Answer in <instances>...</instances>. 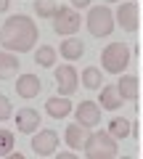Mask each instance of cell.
Here are the masks:
<instances>
[{
  "label": "cell",
  "mask_w": 143,
  "mask_h": 159,
  "mask_svg": "<svg viewBox=\"0 0 143 159\" xmlns=\"http://www.w3.org/2000/svg\"><path fill=\"white\" fill-rule=\"evenodd\" d=\"M40 32H37V24L32 21L24 13H16V16L6 19L3 27H0V45L11 53H27L34 48Z\"/></svg>",
  "instance_id": "cell-1"
},
{
  "label": "cell",
  "mask_w": 143,
  "mask_h": 159,
  "mask_svg": "<svg viewBox=\"0 0 143 159\" xmlns=\"http://www.w3.org/2000/svg\"><path fill=\"white\" fill-rule=\"evenodd\" d=\"M85 157L87 159H114L117 143L111 133H90L85 141Z\"/></svg>",
  "instance_id": "cell-2"
},
{
  "label": "cell",
  "mask_w": 143,
  "mask_h": 159,
  "mask_svg": "<svg viewBox=\"0 0 143 159\" xmlns=\"http://www.w3.org/2000/svg\"><path fill=\"white\" fill-rule=\"evenodd\" d=\"M85 24H87L93 37H109L114 32V11L109 6H96V8L87 11Z\"/></svg>",
  "instance_id": "cell-3"
},
{
  "label": "cell",
  "mask_w": 143,
  "mask_h": 159,
  "mask_svg": "<svg viewBox=\"0 0 143 159\" xmlns=\"http://www.w3.org/2000/svg\"><path fill=\"white\" fill-rule=\"evenodd\" d=\"M101 64L109 74H122L127 69V64H130V48L125 43H111V45H106L103 53H101Z\"/></svg>",
  "instance_id": "cell-4"
},
{
  "label": "cell",
  "mask_w": 143,
  "mask_h": 159,
  "mask_svg": "<svg viewBox=\"0 0 143 159\" xmlns=\"http://www.w3.org/2000/svg\"><path fill=\"white\" fill-rule=\"evenodd\" d=\"M80 24H82V19H80V13H77V8L61 6V8L56 11V16H53V32L72 37V34L80 29Z\"/></svg>",
  "instance_id": "cell-5"
},
{
  "label": "cell",
  "mask_w": 143,
  "mask_h": 159,
  "mask_svg": "<svg viewBox=\"0 0 143 159\" xmlns=\"http://www.w3.org/2000/svg\"><path fill=\"white\" fill-rule=\"evenodd\" d=\"M53 80H56L58 93H61V96H72V93H74L77 88H80V77H77L74 66H69V64L58 66L56 72H53Z\"/></svg>",
  "instance_id": "cell-6"
},
{
  "label": "cell",
  "mask_w": 143,
  "mask_h": 159,
  "mask_svg": "<svg viewBox=\"0 0 143 159\" xmlns=\"http://www.w3.org/2000/svg\"><path fill=\"white\" fill-rule=\"evenodd\" d=\"M58 148V133L56 130H40L37 135H32V151L37 157H51Z\"/></svg>",
  "instance_id": "cell-7"
},
{
  "label": "cell",
  "mask_w": 143,
  "mask_h": 159,
  "mask_svg": "<svg viewBox=\"0 0 143 159\" xmlns=\"http://www.w3.org/2000/svg\"><path fill=\"white\" fill-rule=\"evenodd\" d=\"M74 117L82 127H96L101 125V103H93V101H82L80 106L74 109Z\"/></svg>",
  "instance_id": "cell-8"
},
{
  "label": "cell",
  "mask_w": 143,
  "mask_h": 159,
  "mask_svg": "<svg viewBox=\"0 0 143 159\" xmlns=\"http://www.w3.org/2000/svg\"><path fill=\"white\" fill-rule=\"evenodd\" d=\"M117 24H119L125 32H135L138 29V3L135 0H130V3H122L119 8H117Z\"/></svg>",
  "instance_id": "cell-9"
},
{
  "label": "cell",
  "mask_w": 143,
  "mask_h": 159,
  "mask_svg": "<svg viewBox=\"0 0 143 159\" xmlns=\"http://www.w3.org/2000/svg\"><path fill=\"white\" fill-rule=\"evenodd\" d=\"M42 90V82H40V77L37 74H19L16 77V93L21 98H37V93Z\"/></svg>",
  "instance_id": "cell-10"
},
{
  "label": "cell",
  "mask_w": 143,
  "mask_h": 159,
  "mask_svg": "<svg viewBox=\"0 0 143 159\" xmlns=\"http://www.w3.org/2000/svg\"><path fill=\"white\" fill-rule=\"evenodd\" d=\"M16 127H19V133H34L37 127H40V114L34 111V109H29V106H24V109H19L16 111Z\"/></svg>",
  "instance_id": "cell-11"
},
{
  "label": "cell",
  "mask_w": 143,
  "mask_h": 159,
  "mask_svg": "<svg viewBox=\"0 0 143 159\" xmlns=\"http://www.w3.org/2000/svg\"><path fill=\"white\" fill-rule=\"evenodd\" d=\"M122 93H119V88L117 85H106V88H101V109H109V111H117V109L122 106Z\"/></svg>",
  "instance_id": "cell-12"
},
{
  "label": "cell",
  "mask_w": 143,
  "mask_h": 159,
  "mask_svg": "<svg viewBox=\"0 0 143 159\" xmlns=\"http://www.w3.org/2000/svg\"><path fill=\"white\" fill-rule=\"evenodd\" d=\"M64 141H66L72 148H85V141H87V127H82L80 122L69 125V127H66V133H64Z\"/></svg>",
  "instance_id": "cell-13"
},
{
  "label": "cell",
  "mask_w": 143,
  "mask_h": 159,
  "mask_svg": "<svg viewBox=\"0 0 143 159\" xmlns=\"http://www.w3.org/2000/svg\"><path fill=\"white\" fill-rule=\"evenodd\" d=\"M58 51H61V56L66 58V61H77V58L85 53V43H82V40H77V37H66V40L61 43V48H58Z\"/></svg>",
  "instance_id": "cell-14"
},
{
  "label": "cell",
  "mask_w": 143,
  "mask_h": 159,
  "mask_svg": "<svg viewBox=\"0 0 143 159\" xmlns=\"http://www.w3.org/2000/svg\"><path fill=\"white\" fill-rule=\"evenodd\" d=\"M117 88H119L122 98H127V101H135V98L141 96V85H138V77H132V74H125V77H119Z\"/></svg>",
  "instance_id": "cell-15"
},
{
  "label": "cell",
  "mask_w": 143,
  "mask_h": 159,
  "mask_svg": "<svg viewBox=\"0 0 143 159\" xmlns=\"http://www.w3.org/2000/svg\"><path fill=\"white\" fill-rule=\"evenodd\" d=\"M45 111L51 114L53 119H64L69 111H72V103H69L66 98H58V96H53V98H48V101H45Z\"/></svg>",
  "instance_id": "cell-16"
},
{
  "label": "cell",
  "mask_w": 143,
  "mask_h": 159,
  "mask_svg": "<svg viewBox=\"0 0 143 159\" xmlns=\"http://www.w3.org/2000/svg\"><path fill=\"white\" fill-rule=\"evenodd\" d=\"M19 58L13 56L11 51H0V80H8V77H13V74L19 72Z\"/></svg>",
  "instance_id": "cell-17"
},
{
  "label": "cell",
  "mask_w": 143,
  "mask_h": 159,
  "mask_svg": "<svg viewBox=\"0 0 143 159\" xmlns=\"http://www.w3.org/2000/svg\"><path fill=\"white\" fill-rule=\"evenodd\" d=\"M82 85H85V88H90V90H98V88L103 85L101 69H96V66H87L85 72H82Z\"/></svg>",
  "instance_id": "cell-18"
},
{
  "label": "cell",
  "mask_w": 143,
  "mask_h": 159,
  "mask_svg": "<svg viewBox=\"0 0 143 159\" xmlns=\"http://www.w3.org/2000/svg\"><path fill=\"white\" fill-rule=\"evenodd\" d=\"M109 133H111L114 138H127V135L132 133V125L127 122V119H122V117H114V119L109 122Z\"/></svg>",
  "instance_id": "cell-19"
},
{
  "label": "cell",
  "mask_w": 143,
  "mask_h": 159,
  "mask_svg": "<svg viewBox=\"0 0 143 159\" xmlns=\"http://www.w3.org/2000/svg\"><path fill=\"white\" fill-rule=\"evenodd\" d=\"M34 64H40V66L51 69L53 64H56V51H53L51 45H42V48H37V53H34Z\"/></svg>",
  "instance_id": "cell-20"
},
{
  "label": "cell",
  "mask_w": 143,
  "mask_h": 159,
  "mask_svg": "<svg viewBox=\"0 0 143 159\" xmlns=\"http://www.w3.org/2000/svg\"><path fill=\"white\" fill-rule=\"evenodd\" d=\"M34 11H37V16H42V19H53L56 11H58V6L51 3V0H34Z\"/></svg>",
  "instance_id": "cell-21"
},
{
  "label": "cell",
  "mask_w": 143,
  "mask_h": 159,
  "mask_svg": "<svg viewBox=\"0 0 143 159\" xmlns=\"http://www.w3.org/2000/svg\"><path fill=\"white\" fill-rule=\"evenodd\" d=\"M13 143H16V141H13V133L0 127V157H11Z\"/></svg>",
  "instance_id": "cell-22"
},
{
  "label": "cell",
  "mask_w": 143,
  "mask_h": 159,
  "mask_svg": "<svg viewBox=\"0 0 143 159\" xmlns=\"http://www.w3.org/2000/svg\"><path fill=\"white\" fill-rule=\"evenodd\" d=\"M13 114V109H11V101H8L6 96H0V122H6L8 117Z\"/></svg>",
  "instance_id": "cell-23"
},
{
  "label": "cell",
  "mask_w": 143,
  "mask_h": 159,
  "mask_svg": "<svg viewBox=\"0 0 143 159\" xmlns=\"http://www.w3.org/2000/svg\"><path fill=\"white\" fill-rule=\"evenodd\" d=\"M74 8H87V0H74Z\"/></svg>",
  "instance_id": "cell-24"
},
{
  "label": "cell",
  "mask_w": 143,
  "mask_h": 159,
  "mask_svg": "<svg viewBox=\"0 0 143 159\" xmlns=\"http://www.w3.org/2000/svg\"><path fill=\"white\" fill-rule=\"evenodd\" d=\"M3 11H8V0H0V13Z\"/></svg>",
  "instance_id": "cell-25"
}]
</instances>
